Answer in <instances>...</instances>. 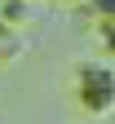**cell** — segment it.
I'll return each instance as SVG.
<instances>
[{
    "label": "cell",
    "instance_id": "6",
    "mask_svg": "<svg viewBox=\"0 0 115 124\" xmlns=\"http://www.w3.org/2000/svg\"><path fill=\"white\" fill-rule=\"evenodd\" d=\"M71 5H84V0H71Z\"/></svg>",
    "mask_w": 115,
    "mask_h": 124
},
{
    "label": "cell",
    "instance_id": "4",
    "mask_svg": "<svg viewBox=\"0 0 115 124\" xmlns=\"http://www.w3.org/2000/svg\"><path fill=\"white\" fill-rule=\"evenodd\" d=\"M27 13H31V0H0V22L22 27V22H27Z\"/></svg>",
    "mask_w": 115,
    "mask_h": 124
},
{
    "label": "cell",
    "instance_id": "3",
    "mask_svg": "<svg viewBox=\"0 0 115 124\" xmlns=\"http://www.w3.org/2000/svg\"><path fill=\"white\" fill-rule=\"evenodd\" d=\"M18 53H22V31L9 27V22H0V62H13Z\"/></svg>",
    "mask_w": 115,
    "mask_h": 124
},
{
    "label": "cell",
    "instance_id": "5",
    "mask_svg": "<svg viewBox=\"0 0 115 124\" xmlns=\"http://www.w3.org/2000/svg\"><path fill=\"white\" fill-rule=\"evenodd\" d=\"M97 40H102V49H106V53H115V31H111V36H97Z\"/></svg>",
    "mask_w": 115,
    "mask_h": 124
},
{
    "label": "cell",
    "instance_id": "2",
    "mask_svg": "<svg viewBox=\"0 0 115 124\" xmlns=\"http://www.w3.org/2000/svg\"><path fill=\"white\" fill-rule=\"evenodd\" d=\"M80 13L93 22L97 36H111V31H115V0H84V5H80Z\"/></svg>",
    "mask_w": 115,
    "mask_h": 124
},
{
    "label": "cell",
    "instance_id": "1",
    "mask_svg": "<svg viewBox=\"0 0 115 124\" xmlns=\"http://www.w3.org/2000/svg\"><path fill=\"white\" fill-rule=\"evenodd\" d=\"M71 84H75V102L84 111H93V115H111L115 111V67H106V62H80Z\"/></svg>",
    "mask_w": 115,
    "mask_h": 124
}]
</instances>
